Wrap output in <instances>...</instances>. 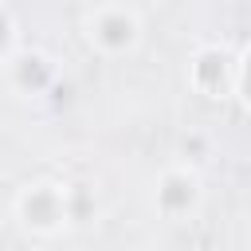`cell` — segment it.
Here are the masks:
<instances>
[{
    "label": "cell",
    "mask_w": 251,
    "mask_h": 251,
    "mask_svg": "<svg viewBox=\"0 0 251 251\" xmlns=\"http://www.w3.org/2000/svg\"><path fill=\"white\" fill-rule=\"evenodd\" d=\"M90 212V196L86 184H71L59 176H35L24 180L12 196V220L27 239L39 243H55L63 235H71L78 224H86Z\"/></svg>",
    "instance_id": "1"
},
{
    "label": "cell",
    "mask_w": 251,
    "mask_h": 251,
    "mask_svg": "<svg viewBox=\"0 0 251 251\" xmlns=\"http://www.w3.org/2000/svg\"><path fill=\"white\" fill-rule=\"evenodd\" d=\"M78 31H82V43L106 59V63H118V59H129L141 51L145 43V16L137 4H122V0H110V4H86L82 16H78Z\"/></svg>",
    "instance_id": "2"
},
{
    "label": "cell",
    "mask_w": 251,
    "mask_h": 251,
    "mask_svg": "<svg viewBox=\"0 0 251 251\" xmlns=\"http://www.w3.org/2000/svg\"><path fill=\"white\" fill-rule=\"evenodd\" d=\"M153 212L165 224H188L204 208V176L192 161H169L153 180Z\"/></svg>",
    "instance_id": "3"
},
{
    "label": "cell",
    "mask_w": 251,
    "mask_h": 251,
    "mask_svg": "<svg viewBox=\"0 0 251 251\" xmlns=\"http://www.w3.org/2000/svg\"><path fill=\"white\" fill-rule=\"evenodd\" d=\"M184 82L204 102H235V51L224 43L192 47L184 63Z\"/></svg>",
    "instance_id": "4"
},
{
    "label": "cell",
    "mask_w": 251,
    "mask_h": 251,
    "mask_svg": "<svg viewBox=\"0 0 251 251\" xmlns=\"http://www.w3.org/2000/svg\"><path fill=\"white\" fill-rule=\"evenodd\" d=\"M4 75H8L12 90L24 94V98H39V94H47V90L59 82V67H55V59H51L47 51H39V47H24V51L8 63Z\"/></svg>",
    "instance_id": "5"
},
{
    "label": "cell",
    "mask_w": 251,
    "mask_h": 251,
    "mask_svg": "<svg viewBox=\"0 0 251 251\" xmlns=\"http://www.w3.org/2000/svg\"><path fill=\"white\" fill-rule=\"evenodd\" d=\"M24 51L20 43V20L8 4H0V71H8V63Z\"/></svg>",
    "instance_id": "6"
},
{
    "label": "cell",
    "mask_w": 251,
    "mask_h": 251,
    "mask_svg": "<svg viewBox=\"0 0 251 251\" xmlns=\"http://www.w3.org/2000/svg\"><path fill=\"white\" fill-rule=\"evenodd\" d=\"M235 102L251 118V39L235 51Z\"/></svg>",
    "instance_id": "7"
}]
</instances>
